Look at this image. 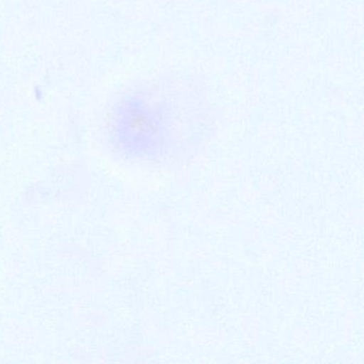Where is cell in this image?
Masks as SVG:
<instances>
[]
</instances>
